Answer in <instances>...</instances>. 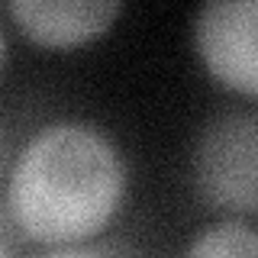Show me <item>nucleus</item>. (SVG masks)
<instances>
[{"label": "nucleus", "instance_id": "f257e3e1", "mask_svg": "<svg viewBox=\"0 0 258 258\" xmlns=\"http://www.w3.org/2000/svg\"><path fill=\"white\" fill-rule=\"evenodd\" d=\"M126 168L97 126L61 119L42 126L16 155L7 181L13 223L36 242H78L116 213Z\"/></svg>", "mask_w": 258, "mask_h": 258}, {"label": "nucleus", "instance_id": "0eeeda50", "mask_svg": "<svg viewBox=\"0 0 258 258\" xmlns=\"http://www.w3.org/2000/svg\"><path fill=\"white\" fill-rule=\"evenodd\" d=\"M4 158H7V136H4V126H0V171H4Z\"/></svg>", "mask_w": 258, "mask_h": 258}, {"label": "nucleus", "instance_id": "1a4fd4ad", "mask_svg": "<svg viewBox=\"0 0 258 258\" xmlns=\"http://www.w3.org/2000/svg\"><path fill=\"white\" fill-rule=\"evenodd\" d=\"M0 258H7V252H4V248H0Z\"/></svg>", "mask_w": 258, "mask_h": 258}, {"label": "nucleus", "instance_id": "39448f33", "mask_svg": "<svg viewBox=\"0 0 258 258\" xmlns=\"http://www.w3.org/2000/svg\"><path fill=\"white\" fill-rule=\"evenodd\" d=\"M184 258H258V229L239 220L213 223L190 242Z\"/></svg>", "mask_w": 258, "mask_h": 258}, {"label": "nucleus", "instance_id": "f03ea898", "mask_svg": "<svg viewBox=\"0 0 258 258\" xmlns=\"http://www.w3.org/2000/svg\"><path fill=\"white\" fill-rule=\"evenodd\" d=\"M197 187L220 210H258V116L229 113L204 129L194 152Z\"/></svg>", "mask_w": 258, "mask_h": 258}, {"label": "nucleus", "instance_id": "423d86ee", "mask_svg": "<svg viewBox=\"0 0 258 258\" xmlns=\"http://www.w3.org/2000/svg\"><path fill=\"white\" fill-rule=\"evenodd\" d=\"M39 258H103V255L87 252V248H64V252H48V255H39Z\"/></svg>", "mask_w": 258, "mask_h": 258}, {"label": "nucleus", "instance_id": "7ed1b4c3", "mask_svg": "<svg viewBox=\"0 0 258 258\" xmlns=\"http://www.w3.org/2000/svg\"><path fill=\"white\" fill-rule=\"evenodd\" d=\"M194 45L220 84L258 94V0H213L200 7Z\"/></svg>", "mask_w": 258, "mask_h": 258}, {"label": "nucleus", "instance_id": "6e6552de", "mask_svg": "<svg viewBox=\"0 0 258 258\" xmlns=\"http://www.w3.org/2000/svg\"><path fill=\"white\" fill-rule=\"evenodd\" d=\"M4 61H7V39H4V29H0V71H4Z\"/></svg>", "mask_w": 258, "mask_h": 258}, {"label": "nucleus", "instance_id": "20e7f679", "mask_svg": "<svg viewBox=\"0 0 258 258\" xmlns=\"http://www.w3.org/2000/svg\"><path fill=\"white\" fill-rule=\"evenodd\" d=\"M119 0H10L7 13L23 36L48 48L81 45L119 16Z\"/></svg>", "mask_w": 258, "mask_h": 258}]
</instances>
